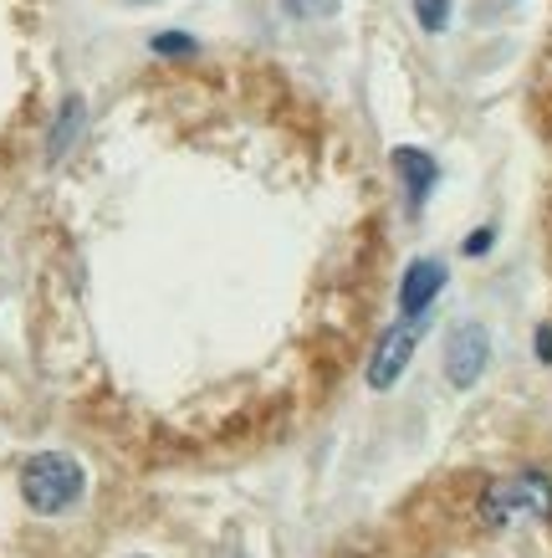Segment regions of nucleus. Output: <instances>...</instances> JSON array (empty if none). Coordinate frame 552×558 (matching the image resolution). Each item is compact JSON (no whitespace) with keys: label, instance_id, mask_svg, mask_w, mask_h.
Segmentation results:
<instances>
[{"label":"nucleus","instance_id":"8","mask_svg":"<svg viewBox=\"0 0 552 558\" xmlns=\"http://www.w3.org/2000/svg\"><path fill=\"white\" fill-rule=\"evenodd\" d=\"M415 11H419V26H425V32H445V26H451V5H445V0H415Z\"/></svg>","mask_w":552,"mask_h":558},{"label":"nucleus","instance_id":"9","mask_svg":"<svg viewBox=\"0 0 552 558\" xmlns=\"http://www.w3.org/2000/svg\"><path fill=\"white\" fill-rule=\"evenodd\" d=\"M154 51H164V57H184V51H195V41L189 36H154Z\"/></svg>","mask_w":552,"mask_h":558},{"label":"nucleus","instance_id":"4","mask_svg":"<svg viewBox=\"0 0 552 558\" xmlns=\"http://www.w3.org/2000/svg\"><path fill=\"white\" fill-rule=\"evenodd\" d=\"M419 328H425V313H419V318H404V323H394V328H389L384 339H379V349H373V359H368V385H373V389H389L394 379H400L404 364L415 359Z\"/></svg>","mask_w":552,"mask_h":558},{"label":"nucleus","instance_id":"2","mask_svg":"<svg viewBox=\"0 0 552 558\" xmlns=\"http://www.w3.org/2000/svg\"><path fill=\"white\" fill-rule=\"evenodd\" d=\"M21 497H26V508L32 512H68L77 497H83V466L62 451H41L21 466Z\"/></svg>","mask_w":552,"mask_h":558},{"label":"nucleus","instance_id":"6","mask_svg":"<svg viewBox=\"0 0 552 558\" xmlns=\"http://www.w3.org/2000/svg\"><path fill=\"white\" fill-rule=\"evenodd\" d=\"M394 170H400L404 180V201H409V210H419L425 205V195L436 190V159L430 154H419V149H394Z\"/></svg>","mask_w":552,"mask_h":558},{"label":"nucleus","instance_id":"7","mask_svg":"<svg viewBox=\"0 0 552 558\" xmlns=\"http://www.w3.org/2000/svg\"><path fill=\"white\" fill-rule=\"evenodd\" d=\"M83 134V102L68 98V108H62V119H57V134H51V159H62V154L72 149V138Z\"/></svg>","mask_w":552,"mask_h":558},{"label":"nucleus","instance_id":"11","mask_svg":"<svg viewBox=\"0 0 552 558\" xmlns=\"http://www.w3.org/2000/svg\"><path fill=\"white\" fill-rule=\"evenodd\" d=\"M486 246H491V231H476V236H466V252L470 256H481Z\"/></svg>","mask_w":552,"mask_h":558},{"label":"nucleus","instance_id":"10","mask_svg":"<svg viewBox=\"0 0 552 558\" xmlns=\"http://www.w3.org/2000/svg\"><path fill=\"white\" fill-rule=\"evenodd\" d=\"M286 11L292 16H322V11H333V0H286Z\"/></svg>","mask_w":552,"mask_h":558},{"label":"nucleus","instance_id":"3","mask_svg":"<svg viewBox=\"0 0 552 558\" xmlns=\"http://www.w3.org/2000/svg\"><path fill=\"white\" fill-rule=\"evenodd\" d=\"M486 359H491V339H486L481 323H461L451 328V339H445V379L455 389H470L481 379Z\"/></svg>","mask_w":552,"mask_h":558},{"label":"nucleus","instance_id":"12","mask_svg":"<svg viewBox=\"0 0 552 558\" xmlns=\"http://www.w3.org/2000/svg\"><path fill=\"white\" fill-rule=\"evenodd\" d=\"M537 354L552 359V328H542V333H537Z\"/></svg>","mask_w":552,"mask_h":558},{"label":"nucleus","instance_id":"5","mask_svg":"<svg viewBox=\"0 0 552 558\" xmlns=\"http://www.w3.org/2000/svg\"><path fill=\"white\" fill-rule=\"evenodd\" d=\"M445 262H436V256H419V262H409L404 267V282H400V307L404 318H419V313H430V303L440 298V288H445Z\"/></svg>","mask_w":552,"mask_h":558},{"label":"nucleus","instance_id":"1","mask_svg":"<svg viewBox=\"0 0 552 558\" xmlns=\"http://www.w3.org/2000/svg\"><path fill=\"white\" fill-rule=\"evenodd\" d=\"M481 518L491 527L548 523L552 518V482L542 472H512V476H502V482H491L481 497Z\"/></svg>","mask_w":552,"mask_h":558}]
</instances>
